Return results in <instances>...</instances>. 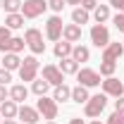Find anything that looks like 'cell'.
I'll use <instances>...</instances> for the list:
<instances>
[{
    "label": "cell",
    "instance_id": "21",
    "mask_svg": "<svg viewBox=\"0 0 124 124\" xmlns=\"http://www.w3.org/2000/svg\"><path fill=\"white\" fill-rule=\"evenodd\" d=\"M72 100H77V103H86L88 100V91H86V86H74L72 88Z\"/></svg>",
    "mask_w": 124,
    "mask_h": 124
},
{
    "label": "cell",
    "instance_id": "22",
    "mask_svg": "<svg viewBox=\"0 0 124 124\" xmlns=\"http://www.w3.org/2000/svg\"><path fill=\"white\" fill-rule=\"evenodd\" d=\"M72 57H74L77 62H88L91 53H88V48H84V46H77L74 50H72Z\"/></svg>",
    "mask_w": 124,
    "mask_h": 124
},
{
    "label": "cell",
    "instance_id": "33",
    "mask_svg": "<svg viewBox=\"0 0 124 124\" xmlns=\"http://www.w3.org/2000/svg\"><path fill=\"white\" fill-rule=\"evenodd\" d=\"M115 26H117L119 31H124V12H119V15L115 17Z\"/></svg>",
    "mask_w": 124,
    "mask_h": 124
},
{
    "label": "cell",
    "instance_id": "15",
    "mask_svg": "<svg viewBox=\"0 0 124 124\" xmlns=\"http://www.w3.org/2000/svg\"><path fill=\"white\" fill-rule=\"evenodd\" d=\"M60 72L62 74H77L79 72V62L74 60V57H64V60L60 62Z\"/></svg>",
    "mask_w": 124,
    "mask_h": 124
},
{
    "label": "cell",
    "instance_id": "14",
    "mask_svg": "<svg viewBox=\"0 0 124 124\" xmlns=\"http://www.w3.org/2000/svg\"><path fill=\"white\" fill-rule=\"evenodd\" d=\"M17 115H19V117H22V119H24L26 124H36V122H38V110L29 108V105H22Z\"/></svg>",
    "mask_w": 124,
    "mask_h": 124
},
{
    "label": "cell",
    "instance_id": "9",
    "mask_svg": "<svg viewBox=\"0 0 124 124\" xmlns=\"http://www.w3.org/2000/svg\"><path fill=\"white\" fill-rule=\"evenodd\" d=\"M77 79H79V84L81 86H98L100 84V74L98 72H93V69H79L77 72Z\"/></svg>",
    "mask_w": 124,
    "mask_h": 124
},
{
    "label": "cell",
    "instance_id": "11",
    "mask_svg": "<svg viewBox=\"0 0 124 124\" xmlns=\"http://www.w3.org/2000/svg\"><path fill=\"white\" fill-rule=\"evenodd\" d=\"M122 53H124V46H122V43H110V46L105 48V53H103V62H115V60H119V57H122Z\"/></svg>",
    "mask_w": 124,
    "mask_h": 124
},
{
    "label": "cell",
    "instance_id": "43",
    "mask_svg": "<svg viewBox=\"0 0 124 124\" xmlns=\"http://www.w3.org/2000/svg\"><path fill=\"white\" fill-rule=\"evenodd\" d=\"M50 124H55V122H50Z\"/></svg>",
    "mask_w": 124,
    "mask_h": 124
},
{
    "label": "cell",
    "instance_id": "26",
    "mask_svg": "<svg viewBox=\"0 0 124 124\" xmlns=\"http://www.w3.org/2000/svg\"><path fill=\"white\" fill-rule=\"evenodd\" d=\"M108 17H110V7L108 5H98V7H95V22H98V24H103Z\"/></svg>",
    "mask_w": 124,
    "mask_h": 124
},
{
    "label": "cell",
    "instance_id": "8",
    "mask_svg": "<svg viewBox=\"0 0 124 124\" xmlns=\"http://www.w3.org/2000/svg\"><path fill=\"white\" fill-rule=\"evenodd\" d=\"M62 19L60 17H50L48 19V24H46V36L50 38V41H60V36H62Z\"/></svg>",
    "mask_w": 124,
    "mask_h": 124
},
{
    "label": "cell",
    "instance_id": "32",
    "mask_svg": "<svg viewBox=\"0 0 124 124\" xmlns=\"http://www.w3.org/2000/svg\"><path fill=\"white\" fill-rule=\"evenodd\" d=\"M10 79H12V74H10V69H0V84H2V86H5V84H7Z\"/></svg>",
    "mask_w": 124,
    "mask_h": 124
},
{
    "label": "cell",
    "instance_id": "41",
    "mask_svg": "<svg viewBox=\"0 0 124 124\" xmlns=\"http://www.w3.org/2000/svg\"><path fill=\"white\" fill-rule=\"evenodd\" d=\"M91 124H100V122H98V119H95V122H91Z\"/></svg>",
    "mask_w": 124,
    "mask_h": 124
},
{
    "label": "cell",
    "instance_id": "16",
    "mask_svg": "<svg viewBox=\"0 0 124 124\" xmlns=\"http://www.w3.org/2000/svg\"><path fill=\"white\" fill-rule=\"evenodd\" d=\"M24 46H26L24 38H10L2 48V53H19V50H24Z\"/></svg>",
    "mask_w": 124,
    "mask_h": 124
},
{
    "label": "cell",
    "instance_id": "13",
    "mask_svg": "<svg viewBox=\"0 0 124 124\" xmlns=\"http://www.w3.org/2000/svg\"><path fill=\"white\" fill-rule=\"evenodd\" d=\"M17 112H19V108H17L15 100H2V103H0V115H2L5 119H15Z\"/></svg>",
    "mask_w": 124,
    "mask_h": 124
},
{
    "label": "cell",
    "instance_id": "12",
    "mask_svg": "<svg viewBox=\"0 0 124 124\" xmlns=\"http://www.w3.org/2000/svg\"><path fill=\"white\" fill-rule=\"evenodd\" d=\"M62 36H64V41L77 43V41H81V26H79V24H67V26L62 29Z\"/></svg>",
    "mask_w": 124,
    "mask_h": 124
},
{
    "label": "cell",
    "instance_id": "34",
    "mask_svg": "<svg viewBox=\"0 0 124 124\" xmlns=\"http://www.w3.org/2000/svg\"><path fill=\"white\" fill-rule=\"evenodd\" d=\"M81 7H84V10H95L98 2H95V0H81Z\"/></svg>",
    "mask_w": 124,
    "mask_h": 124
},
{
    "label": "cell",
    "instance_id": "42",
    "mask_svg": "<svg viewBox=\"0 0 124 124\" xmlns=\"http://www.w3.org/2000/svg\"><path fill=\"white\" fill-rule=\"evenodd\" d=\"M0 5H2V0H0Z\"/></svg>",
    "mask_w": 124,
    "mask_h": 124
},
{
    "label": "cell",
    "instance_id": "19",
    "mask_svg": "<svg viewBox=\"0 0 124 124\" xmlns=\"http://www.w3.org/2000/svg\"><path fill=\"white\" fill-rule=\"evenodd\" d=\"M72 50H74V48H72V43H69V41L55 43V55H57V57H62V60H64V57H69V55H72Z\"/></svg>",
    "mask_w": 124,
    "mask_h": 124
},
{
    "label": "cell",
    "instance_id": "36",
    "mask_svg": "<svg viewBox=\"0 0 124 124\" xmlns=\"http://www.w3.org/2000/svg\"><path fill=\"white\" fill-rule=\"evenodd\" d=\"M110 5H112V7H117L119 12H124V0H110Z\"/></svg>",
    "mask_w": 124,
    "mask_h": 124
},
{
    "label": "cell",
    "instance_id": "31",
    "mask_svg": "<svg viewBox=\"0 0 124 124\" xmlns=\"http://www.w3.org/2000/svg\"><path fill=\"white\" fill-rule=\"evenodd\" d=\"M48 7H50V10H55V12H62L64 0H48Z\"/></svg>",
    "mask_w": 124,
    "mask_h": 124
},
{
    "label": "cell",
    "instance_id": "27",
    "mask_svg": "<svg viewBox=\"0 0 124 124\" xmlns=\"http://www.w3.org/2000/svg\"><path fill=\"white\" fill-rule=\"evenodd\" d=\"M2 5H5L7 15H15L17 10H22V2H19V0H2Z\"/></svg>",
    "mask_w": 124,
    "mask_h": 124
},
{
    "label": "cell",
    "instance_id": "5",
    "mask_svg": "<svg viewBox=\"0 0 124 124\" xmlns=\"http://www.w3.org/2000/svg\"><path fill=\"white\" fill-rule=\"evenodd\" d=\"M36 72H38V60H36V57H24L22 67H19L22 81H33V79H36Z\"/></svg>",
    "mask_w": 124,
    "mask_h": 124
},
{
    "label": "cell",
    "instance_id": "17",
    "mask_svg": "<svg viewBox=\"0 0 124 124\" xmlns=\"http://www.w3.org/2000/svg\"><path fill=\"white\" fill-rule=\"evenodd\" d=\"M2 64H5V69H19L22 67V60L17 57V53H5V60H2Z\"/></svg>",
    "mask_w": 124,
    "mask_h": 124
},
{
    "label": "cell",
    "instance_id": "7",
    "mask_svg": "<svg viewBox=\"0 0 124 124\" xmlns=\"http://www.w3.org/2000/svg\"><path fill=\"white\" fill-rule=\"evenodd\" d=\"M43 79H46L50 86L64 84V74L60 72V67H53V64H46V67H43Z\"/></svg>",
    "mask_w": 124,
    "mask_h": 124
},
{
    "label": "cell",
    "instance_id": "6",
    "mask_svg": "<svg viewBox=\"0 0 124 124\" xmlns=\"http://www.w3.org/2000/svg\"><path fill=\"white\" fill-rule=\"evenodd\" d=\"M91 41L98 48H108L110 46V31L105 29L103 24H95V26L91 29Z\"/></svg>",
    "mask_w": 124,
    "mask_h": 124
},
{
    "label": "cell",
    "instance_id": "25",
    "mask_svg": "<svg viewBox=\"0 0 124 124\" xmlns=\"http://www.w3.org/2000/svg\"><path fill=\"white\" fill-rule=\"evenodd\" d=\"M48 86H50V84H48L46 79H38V81L33 79V86H31V88H33V93H36V95H46Z\"/></svg>",
    "mask_w": 124,
    "mask_h": 124
},
{
    "label": "cell",
    "instance_id": "1",
    "mask_svg": "<svg viewBox=\"0 0 124 124\" xmlns=\"http://www.w3.org/2000/svg\"><path fill=\"white\" fill-rule=\"evenodd\" d=\"M48 7L46 0H26V2H22V15L26 17V19H33V17L43 15Z\"/></svg>",
    "mask_w": 124,
    "mask_h": 124
},
{
    "label": "cell",
    "instance_id": "29",
    "mask_svg": "<svg viewBox=\"0 0 124 124\" xmlns=\"http://www.w3.org/2000/svg\"><path fill=\"white\" fill-rule=\"evenodd\" d=\"M10 38H12V36H10V29H7V26H0V50L5 48V43H7Z\"/></svg>",
    "mask_w": 124,
    "mask_h": 124
},
{
    "label": "cell",
    "instance_id": "28",
    "mask_svg": "<svg viewBox=\"0 0 124 124\" xmlns=\"http://www.w3.org/2000/svg\"><path fill=\"white\" fill-rule=\"evenodd\" d=\"M115 69H117L115 62H103V64H100V74H103V77H112Z\"/></svg>",
    "mask_w": 124,
    "mask_h": 124
},
{
    "label": "cell",
    "instance_id": "20",
    "mask_svg": "<svg viewBox=\"0 0 124 124\" xmlns=\"http://www.w3.org/2000/svg\"><path fill=\"white\" fill-rule=\"evenodd\" d=\"M5 26L7 29H19V26H24V15H7V19H5Z\"/></svg>",
    "mask_w": 124,
    "mask_h": 124
},
{
    "label": "cell",
    "instance_id": "18",
    "mask_svg": "<svg viewBox=\"0 0 124 124\" xmlns=\"http://www.w3.org/2000/svg\"><path fill=\"white\" fill-rule=\"evenodd\" d=\"M10 95H12V100H15V103H22V100H26L29 91H26V86L17 84V86H12V88H10Z\"/></svg>",
    "mask_w": 124,
    "mask_h": 124
},
{
    "label": "cell",
    "instance_id": "23",
    "mask_svg": "<svg viewBox=\"0 0 124 124\" xmlns=\"http://www.w3.org/2000/svg\"><path fill=\"white\" fill-rule=\"evenodd\" d=\"M72 19H74V24H86V22H88V10L77 7V10L72 12Z\"/></svg>",
    "mask_w": 124,
    "mask_h": 124
},
{
    "label": "cell",
    "instance_id": "2",
    "mask_svg": "<svg viewBox=\"0 0 124 124\" xmlns=\"http://www.w3.org/2000/svg\"><path fill=\"white\" fill-rule=\"evenodd\" d=\"M26 46L31 48V53H36V55H41L43 50H46V43H43V33L38 29H29L26 31Z\"/></svg>",
    "mask_w": 124,
    "mask_h": 124
},
{
    "label": "cell",
    "instance_id": "39",
    "mask_svg": "<svg viewBox=\"0 0 124 124\" xmlns=\"http://www.w3.org/2000/svg\"><path fill=\"white\" fill-rule=\"evenodd\" d=\"M64 2H69V5H79L81 0H64Z\"/></svg>",
    "mask_w": 124,
    "mask_h": 124
},
{
    "label": "cell",
    "instance_id": "40",
    "mask_svg": "<svg viewBox=\"0 0 124 124\" xmlns=\"http://www.w3.org/2000/svg\"><path fill=\"white\" fill-rule=\"evenodd\" d=\"M2 124H15V119H5V122H2Z\"/></svg>",
    "mask_w": 124,
    "mask_h": 124
},
{
    "label": "cell",
    "instance_id": "4",
    "mask_svg": "<svg viewBox=\"0 0 124 124\" xmlns=\"http://www.w3.org/2000/svg\"><path fill=\"white\" fill-rule=\"evenodd\" d=\"M38 112L46 117V119H55L57 117V105H55V98H46V95H38Z\"/></svg>",
    "mask_w": 124,
    "mask_h": 124
},
{
    "label": "cell",
    "instance_id": "35",
    "mask_svg": "<svg viewBox=\"0 0 124 124\" xmlns=\"http://www.w3.org/2000/svg\"><path fill=\"white\" fill-rule=\"evenodd\" d=\"M115 112H122L124 115V98H117L115 100Z\"/></svg>",
    "mask_w": 124,
    "mask_h": 124
},
{
    "label": "cell",
    "instance_id": "10",
    "mask_svg": "<svg viewBox=\"0 0 124 124\" xmlns=\"http://www.w3.org/2000/svg\"><path fill=\"white\" fill-rule=\"evenodd\" d=\"M103 91L108 93V95L122 98V93H124V84L119 81V79H115V77H108L105 81H103Z\"/></svg>",
    "mask_w": 124,
    "mask_h": 124
},
{
    "label": "cell",
    "instance_id": "37",
    "mask_svg": "<svg viewBox=\"0 0 124 124\" xmlns=\"http://www.w3.org/2000/svg\"><path fill=\"white\" fill-rule=\"evenodd\" d=\"M5 98H7V88H5V86H2V84H0V103H2V100H5Z\"/></svg>",
    "mask_w": 124,
    "mask_h": 124
},
{
    "label": "cell",
    "instance_id": "3",
    "mask_svg": "<svg viewBox=\"0 0 124 124\" xmlns=\"http://www.w3.org/2000/svg\"><path fill=\"white\" fill-rule=\"evenodd\" d=\"M105 105H108V98H105L103 93H98V95H93V98L86 100V115H88V117H98V115L105 110Z\"/></svg>",
    "mask_w": 124,
    "mask_h": 124
},
{
    "label": "cell",
    "instance_id": "30",
    "mask_svg": "<svg viewBox=\"0 0 124 124\" xmlns=\"http://www.w3.org/2000/svg\"><path fill=\"white\" fill-rule=\"evenodd\" d=\"M108 124H124V115L122 112H112L108 117Z\"/></svg>",
    "mask_w": 124,
    "mask_h": 124
},
{
    "label": "cell",
    "instance_id": "24",
    "mask_svg": "<svg viewBox=\"0 0 124 124\" xmlns=\"http://www.w3.org/2000/svg\"><path fill=\"white\" fill-rule=\"evenodd\" d=\"M67 98H72V88L64 86V84H60L55 88V100H67Z\"/></svg>",
    "mask_w": 124,
    "mask_h": 124
},
{
    "label": "cell",
    "instance_id": "38",
    "mask_svg": "<svg viewBox=\"0 0 124 124\" xmlns=\"http://www.w3.org/2000/svg\"><path fill=\"white\" fill-rule=\"evenodd\" d=\"M69 124H84V119H79V117H74V119H69Z\"/></svg>",
    "mask_w": 124,
    "mask_h": 124
}]
</instances>
